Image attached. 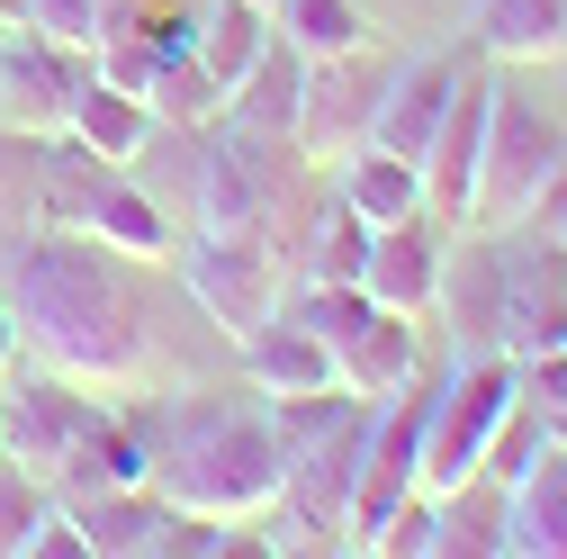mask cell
Listing matches in <instances>:
<instances>
[{
	"instance_id": "25",
	"label": "cell",
	"mask_w": 567,
	"mask_h": 559,
	"mask_svg": "<svg viewBox=\"0 0 567 559\" xmlns=\"http://www.w3.org/2000/svg\"><path fill=\"white\" fill-rule=\"evenodd\" d=\"M540 451H549V415H540V406H532V397L514 388V406L495 415V434H486V451H477V469L514 487V478H523V469H532Z\"/></svg>"
},
{
	"instance_id": "1",
	"label": "cell",
	"mask_w": 567,
	"mask_h": 559,
	"mask_svg": "<svg viewBox=\"0 0 567 559\" xmlns=\"http://www.w3.org/2000/svg\"><path fill=\"white\" fill-rule=\"evenodd\" d=\"M0 298L19 316V343L45 353L63 379L109 388V397L154 379V325H145V298H135L117 244H100L82 226H28V235H10Z\"/></svg>"
},
{
	"instance_id": "15",
	"label": "cell",
	"mask_w": 567,
	"mask_h": 559,
	"mask_svg": "<svg viewBox=\"0 0 567 559\" xmlns=\"http://www.w3.org/2000/svg\"><path fill=\"white\" fill-rule=\"evenodd\" d=\"M333 199L361 226H396V217H423V172L405 154H388V145H351L333 163Z\"/></svg>"
},
{
	"instance_id": "13",
	"label": "cell",
	"mask_w": 567,
	"mask_h": 559,
	"mask_svg": "<svg viewBox=\"0 0 567 559\" xmlns=\"http://www.w3.org/2000/svg\"><path fill=\"white\" fill-rule=\"evenodd\" d=\"M333 379H342L351 397H370V406H388L396 388H414V379H423V334H414V316L370 307L361 325L333 343Z\"/></svg>"
},
{
	"instance_id": "29",
	"label": "cell",
	"mask_w": 567,
	"mask_h": 559,
	"mask_svg": "<svg viewBox=\"0 0 567 559\" xmlns=\"http://www.w3.org/2000/svg\"><path fill=\"white\" fill-rule=\"evenodd\" d=\"M0 370H19V316H10V298H0Z\"/></svg>"
},
{
	"instance_id": "18",
	"label": "cell",
	"mask_w": 567,
	"mask_h": 559,
	"mask_svg": "<svg viewBox=\"0 0 567 559\" xmlns=\"http://www.w3.org/2000/svg\"><path fill=\"white\" fill-rule=\"evenodd\" d=\"M505 550H532V559H567V443H549V451H540V460L514 478Z\"/></svg>"
},
{
	"instance_id": "31",
	"label": "cell",
	"mask_w": 567,
	"mask_h": 559,
	"mask_svg": "<svg viewBox=\"0 0 567 559\" xmlns=\"http://www.w3.org/2000/svg\"><path fill=\"white\" fill-rule=\"evenodd\" d=\"M261 10H270V0H261Z\"/></svg>"
},
{
	"instance_id": "16",
	"label": "cell",
	"mask_w": 567,
	"mask_h": 559,
	"mask_svg": "<svg viewBox=\"0 0 567 559\" xmlns=\"http://www.w3.org/2000/svg\"><path fill=\"white\" fill-rule=\"evenodd\" d=\"M468 37L486 63H549L567 54V0H477Z\"/></svg>"
},
{
	"instance_id": "22",
	"label": "cell",
	"mask_w": 567,
	"mask_h": 559,
	"mask_svg": "<svg viewBox=\"0 0 567 559\" xmlns=\"http://www.w3.org/2000/svg\"><path fill=\"white\" fill-rule=\"evenodd\" d=\"M289 244H298V262H289V271H307V280H361V262H370V226L351 217L342 199L307 207Z\"/></svg>"
},
{
	"instance_id": "2",
	"label": "cell",
	"mask_w": 567,
	"mask_h": 559,
	"mask_svg": "<svg viewBox=\"0 0 567 559\" xmlns=\"http://www.w3.org/2000/svg\"><path fill=\"white\" fill-rule=\"evenodd\" d=\"M135 443H145V487L163 506L252 524L279 506V425L270 397L244 388H181V397H135L126 406Z\"/></svg>"
},
{
	"instance_id": "20",
	"label": "cell",
	"mask_w": 567,
	"mask_h": 559,
	"mask_svg": "<svg viewBox=\"0 0 567 559\" xmlns=\"http://www.w3.org/2000/svg\"><path fill=\"white\" fill-rule=\"evenodd\" d=\"M63 135H82V145H91V154H109V163H135V154H145V135H154V109L135 100V91H117L109 73H91Z\"/></svg>"
},
{
	"instance_id": "21",
	"label": "cell",
	"mask_w": 567,
	"mask_h": 559,
	"mask_svg": "<svg viewBox=\"0 0 567 559\" xmlns=\"http://www.w3.org/2000/svg\"><path fill=\"white\" fill-rule=\"evenodd\" d=\"M442 550H460V559H486V550H505V515H514V487L505 478H486V469H468L460 487H442Z\"/></svg>"
},
{
	"instance_id": "30",
	"label": "cell",
	"mask_w": 567,
	"mask_h": 559,
	"mask_svg": "<svg viewBox=\"0 0 567 559\" xmlns=\"http://www.w3.org/2000/svg\"><path fill=\"white\" fill-rule=\"evenodd\" d=\"M28 19V0H0V28H19Z\"/></svg>"
},
{
	"instance_id": "27",
	"label": "cell",
	"mask_w": 567,
	"mask_h": 559,
	"mask_svg": "<svg viewBox=\"0 0 567 559\" xmlns=\"http://www.w3.org/2000/svg\"><path fill=\"white\" fill-rule=\"evenodd\" d=\"M45 506H54V487H45L28 460L0 451V559H19V550H28V532H37Z\"/></svg>"
},
{
	"instance_id": "11",
	"label": "cell",
	"mask_w": 567,
	"mask_h": 559,
	"mask_svg": "<svg viewBox=\"0 0 567 559\" xmlns=\"http://www.w3.org/2000/svg\"><path fill=\"white\" fill-rule=\"evenodd\" d=\"M433 307H451V334L468 343V353H505V253H495L486 235H468V226H451Z\"/></svg>"
},
{
	"instance_id": "23",
	"label": "cell",
	"mask_w": 567,
	"mask_h": 559,
	"mask_svg": "<svg viewBox=\"0 0 567 559\" xmlns=\"http://www.w3.org/2000/svg\"><path fill=\"white\" fill-rule=\"evenodd\" d=\"M145 109H154V126H217V118H226V82H217V73H207V63L181 45V54H163V63H154Z\"/></svg>"
},
{
	"instance_id": "28",
	"label": "cell",
	"mask_w": 567,
	"mask_h": 559,
	"mask_svg": "<svg viewBox=\"0 0 567 559\" xmlns=\"http://www.w3.org/2000/svg\"><path fill=\"white\" fill-rule=\"evenodd\" d=\"M28 28L63 37V45H91L100 54V0H28Z\"/></svg>"
},
{
	"instance_id": "24",
	"label": "cell",
	"mask_w": 567,
	"mask_h": 559,
	"mask_svg": "<svg viewBox=\"0 0 567 559\" xmlns=\"http://www.w3.org/2000/svg\"><path fill=\"white\" fill-rule=\"evenodd\" d=\"M270 28L289 37L307 63L316 54H351V45H379V28L361 19V0H270Z\"/></svg>"
},
{
	"instance_id": "5",
	"label": "cell",
	"mask_w": 567,
	"mask_h": 559,
	"mask_svg": "<svg viewBox=\"0 0 567 559\" xmlns=\"http://www.w3.org/2000/svg\"><path fill=\"white\" fill-rule=\"evenodd\" d=\"M172 271H181V289L207 307V325H226V334H252L279 307V289H289L270 235H198V244L172 253Z\"/></svg>"
},
{
	"instance_id": "14",
	"label": "cell",
	"mask_w": 567,
	"mask_h": 559,
	"mask_svg": "<svg viewBox=\"0 0 567 559\" xmlns=\"http://www.w3.org/2000/svg\"><path fill=\"white\" fill-rule=\"evenodd\" d=\"M235 370L261 388V397H298V388H333V353L298 325V316H261L252 334H235Z\"/></svg>"
},
{
	"instance_id": "4",
	"label": "cell",
	"mask_w": 567,
	"mask_h": 559,
	"mask_svg": "<svg viewBox=\"0 0 567 559\" xmlns=\"http://www.w3.org/2000/svg\"><path fill=\"white\" fill-rule=\"evenodd\" d=\"M91 73H100L91 45H63V37H45V28H28V19L0 28V126H19V135H63Z\"/></svg>"
},
{
	"instance_id": "3",
	"label": "cell",
	"mask_w": 567,
	"mask_h": 559,
	"mask_svg": "<svg viewBox=\"0 0 567 559\" xmlns=\"http://www.w3.org/2000/svg\"><path fill=\"white\" fill-rule=\"evenodd\" d=\"M558 154H567V135L549 126V109L523 100L505 73H495V91H486V154H477V217H468V226L523 217L532 190L558 172Z\"/></svg>"
},
{
	"instance_id": "6",
	"label": "cell",
	"mask_w": 567,
	"mask_h": 559,
	"mask_svg": "<svg viewBox=\"0 0 567 559\" xmlns=\"http://www.w3.org/2000/svg\"><path fill=\"white\" fill-rule=\"evenodd\" d=\"M109 425V406L82 388V379H19V388H0V451L28 460L37 478H63L82 460V443Z\"/></svg>"
},
{
	"instance_id": "17",
	"label": "cell",
	"mask_w": 567,
	"mask_h": 559,
	"mask_svg": "<svg viewBox=\"0 0 567 559\" xmlns=\"http://www.w3.org/2000/svg\"><path fill=\"white\" fill-rule=\"evenodd\" d=\"M298 100H307V54H298L289 37H270L261 63L226 91V118L252 126V135H298Z\"/></svg>"
},
{
	"instance_id": "26",
	"label": "cell",
	"mask_w": 567,
	"mask_h": 559,
	"mask_svg": "<svg viewBox=\"0 0 567 559\" xmlns=\"http://www.w3.org/2000/svg\"><path fill=\"white\" fill-rule=\"evenodd\" d=\"M361 550H379V559H433V550H442V506H433V487H414L405 506H388Z\"/></svg>"
},
{
	"instance_id": "9",
	"label": "cell",
	"mask_w": 567,
	"mask_h": 559,
	"mask_svg": "<svg viewBox=\"0 0 567 559\" xmlns=\"http://www.w3.org/2000/svg\"><path fill=\"white\" fill-rule=\"evenodd\" d=\"M495 253H505V353L514 362L558 353L567 343V244L549 226H523Z\"/></svg>"
},
{
	"instance_id": "12",
	"label": "cell",
	"mask_w": 567,
	"mask_h": 559,
	"mask_svg": "<svg viewBox=\"0 0 567 559\" xmlns=\"http://www.w3.org/2000/svg\"><path fill=\"white\" fill-rule=\"evenodd\" d=\"M451 82H460V54H405V63H388L370 145H388V154H405V163L423 172V145H433V126H442V109H451Z\"/></svg>"
},
{
	"instance_id": "7",
	"label": "cell",
	"mask_w": 567,
	"mask_h": 559,
	"mask_svg": "<svg viewBox=\"0 0 567 559\" xmlns=\"http://www.w3.org/2000/svg\"><path fill=\"white\" fill-rule=\"evenodd\" d=\"M379 91H388V63H379V45L316 54V63H307V100H298V135H289V145H298L307 163H342L351 145H370Z\"/></svg>"
},
{
	"instance_id": "10",
	"label": "cell",
	"mask_w": 567,
	"mask_h": 559,
	"mask_svg": "<svg viewBox=\"0 0 567 559\" xmlns=\"http://www.w3.org/2000/svg\"><path fill=\"white\" fill-rule=\"evenodd\" d=\"M442 244L451 226L423 207V217H396V226H370V262H361V289L370 307H396V316H423L442 289Z\"/></svg>"
},
{
	"instance_id": "19",
	"label": "cell",
	"mask_w": 567,
	"mask_h": 559,
	"mask_svg": "<svg viewBox=\"0 0 567 559\" xmlns=\"http://www.w3.org/2000/svg\"><path fill=\"white\" fill-rule=\"evenodd\" d=\"M270 37H279V28H270L261 0H198V10H189V54H198L226 91L261 63V45H270Z\"/></svg>"
},
{
	"instance_id": "8",
	"label": "cell",
	"mask_w": 567,
	"mask_h": 559,
	"mask_svg": "<svg viewBox=\"0 0 567 559\" xmlns=\"http://www.w3.org/2000/svg\"><path fill=\"white\" fill-rule=\"evenodd\" d=\"M486 91H495V63L468 45L460 54V82H451V109L423 145V207L442 226H468L477 217V154H486Z\"/></svg>"
}]
</instances>
